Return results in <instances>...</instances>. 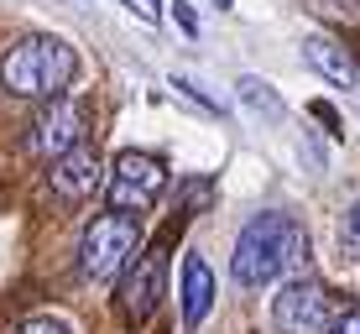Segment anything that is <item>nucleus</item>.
<instances>
[{"label":"nucleus","instance_id":"obj_1","mask_svg":"<svg viewBox=\"0 0 360 334\" xmlns=\"http://www.w3.org/2000/svg\"><path fill=\"white\" fill-rule=\"evenodd\" d=\"M303 262H308V235H303V225H297L292 214L266 209V214H256L251 225H240L230 271H235L240 288H266V282H277L282 271H292V266H303Z\"/></svg>","mask_w":360,"mask_h":334},{"label":"nucleus","instance_id":"obj_2","mask_svg":"<svg viewBox=\"0 0 360 334\" xmlns=\"http://www.w3.org/2000/svg\"><path fill=\"white\" fill-rule=\"evenodd\" d=\"M79 73V53L63 37H21L6 58H0V84L16 100H58Z\"/></svg>","mask_w":360,"mask_h":334},{"label":"nucleus","instance_id":"obj_3","mask_svg":"<svg viewBox=\"0 0 360 334\" xmlns=\"http://www.w3.org/2000/svg\"><path fill=\"white\" fill-rule=\"evenodd\" d=\"M136 251H141V225H136V214H99L89 219V230H84L79 240V266L89 282H115L126 277V266L136 262Z\"/></svg>","mask_w":360,"mask_h":334},{"label":"nucleus","instance_id":"obj_4","mask_svg":"<svg viewBox=\"0 0 360 334\" xmlns=\"http://www.w3.org/2000/svg\"><path fill=\"white\" fill-rule=\"evenodd\" d=\"M167 188V167L157 162L152 152H120L115 172L105 183V199L115 214H141V209L157 204V193Z\"/></svg>","mask_w":360,"mask_h":334},{"label":"nucleus","instance_id":"obj_5","mask_svg":"<svg viewBox=\"0 0 360 334\" xmlns=\"http://www.w3.org/2000/svg\"><path fill=\"white\" fill-rule=\"evenodd\" d=\"M271 324L282 334H324L334 324V293L324 282H288L271 298Z\"/></svg>","mask_w":360,"mask_h":334},{"label":"nucleus","instance_id":"obj_6","mask_svg":"<svg viewBox=\"0 0 360 334\" xmlns=\"http://www.w3.org/2000/svg\"><path fill=\"white\" fill-rule=\"evenodd\" d=\"M84 105L79 100H47V110L32 120V136H27V146L37 157H47V162H58L63 152H73V146H84Z\"/></svg>","mask_w":360,"mask_h":334},{"label":"nucleus","instance_id":"obj_7","mask_svg":"<svg viewBox=\"0 0 360 334\" xmlns=\"http://www.w3.org/2000/svg\"><path fill=\"white\" fill-rule=\"evenodd\" d=\"M162 277H167L162 245H152L146 256H136V262L126 266V277H120V303H126V314L136 319V324L157 314V303H162Z\"/></svg>","mask_w":360,"mask_h":334},{"label":"nucleus","instance_id":"obj_8","mask_svg":"<svg viewBox=\"0 0 360 334\" xmlns=\"http://www.w3.org/2000/svg\"><path fill=\"white\" fill-rule=\"evenodd\" d=\"M303 63L314 68L329 89H345V94L360 89V63L350 58V47L334 42V37H308V42H303Z\"/></svg>","mask_w":360,"mask_h":334},{"label":"nucleus","instance_id":"obj_9","mask_svg":"<svg viewBox=\"0 0 360 334\" xmlns=\"http://www.w3.org/2000/svg\"><path fill=\"white\" fill-rule=\"evenodd\" d=\"M99 178H105V167H99V157L89 152V146H73V152H63L53 162V172H47V183H53L58 199H89V193L99 188Z\"/></svg>","mask_w":360,"mask_h":334},{"label":"nucleus","instance_id":"obj_10","mask_svg":"<svg viewBox=\"0 0 360 334\" xmlns=\"http://www.w3.org/2000/svg\"><path fill=\"white\" fill-rule=\"evenodd\" d=\"M178 298H183V324L198 329L209 314H214V271L198 251L183 256V271H178Z\"/></svg>","mask_w":360,"mask_h":334},{"label":"nucleus","instance_id":"obj_11","mask_svg":"<svg viewBox=\"0 0 360 334\" xmlns=\"http://www.w3.org/2000/svg\"><path fill=\"white\" fill-rule=\"evenodd\" d=\"M235 89H240V105H251L256 115L266 120V126H282V120H288V105L271 94V84H266V79H251V73H245Z\"/></svg>","mask_w":360,"mask_h":334},{"label":"nucleus","instance_id":"obj_12","mask_svg":"<svg viewBox=\"0 0 360 334\" xmlns=\"http://www.w3.org/2000/svg\"><path fill=\"white\" fill-rule=\"evenodd\" d=\"M172 89H178V94H183V100H188V105H198V110H209V115H225V105H219V100H209V94L198 89L193 79H183V73H172Z\"/></svg>","mask_w":360,"mask_h":334},{"label":"nucleus","instance_id":"obj_13","mask_svg":"<svg viewBox=\"0 0 360 334\" xmlns=\"http://www.w3.org/2000/svg\"><path fill=\"white\" fill-rule=\"evenodd\" d=\"M340 245H345L350 262H360V199L350 204V214H345V225H340Z\"/></svg>","mask_w":360,"mask_h":334},{"label":"nucleus","instance_id":"obj_14","mask_svg":"<svg viewBox=\"0 0 360 334\" xmlns=\"http://www.w3.org/2000/svg\"><path fill=\"white\" fill-rule=\"evenodd\" d=\"M16 334H73V329L63 324V319H47V314H42V319H27Z\"/></svg>","mask_w":360,"mask_h":334},{"label":"nucleus","instance_id":"obj_15","mask_svg":"<svg viewBox=\"0 0 360 334\" xmlns=\"http://www.w3.org/2000/svg\"><path fill=\"white\" fill-rule=\"evenodd\" d=\"M172 16H178V27H183V37H198V11L188 6V0H172Z\"/></svg>","mask_w":360,"mask_h":334},{"label":"nucleus","instance_id":"obj_16","mask_svg":"<svg viewBox=\"0 0 360 334\" xmlns=\"http://www.w3.org/2000/svg\"><path fill=\"white\" fill-rule=\"evenodd\" d=\"M126 6H131V11H136V16H141V21H157V16H162V11H167L162 0H126Z\"/></svg>","mask_w":360,"mask_h":334},{"label":"nucleus","instance_id":"obj_17","mask_svg":"<svg viewBox=\"0 0 360 334\" xmlns=\"http://www.w3.org/2000/svg\"><path fill=\"white\" fill-rule=\"evenodd\" d=\"M329 334H360V308H350V314H340L329 324Z\"/></svg>","mask_w":360,"mask_h":334},{"label":"nucleus","instance_id":"obj_18","mask_svg":"<svg viewBox=\"0 0 360 334\" xmlns=\"http://www.w3.org/2000/svg\"><path fill=\"white\" fill-rule=\"evenodd\" d=\"M308 115H314V120H324L329 131H340V115H334V110H329L324 100H314V105H308Z\"/></svg>","mask_w":360,"mask_h":334},{"label":"nucleus","instance_id":"obj_19","mask_svg":"<svg viewBox=\"0 0 360 334\" xmlns=\"http://www.w3.org/2000/svg\"><path fill=\"white\" fill-rule=\"evenodd\" d=\"M214 6H225V11H230V0H214Z\"/></svg>","mask_w":360,"mask_h":334}]
</instances>
